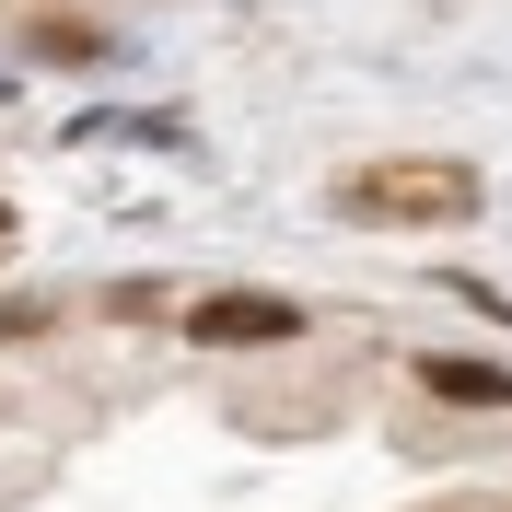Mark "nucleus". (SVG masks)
Here are the masks:
<instances>
[{
    "label": "nucleus",
    "mask_w": 512,
    "mask_h": 512,
    "mask_svg": "<svg viewBox=\"0 0 512 512\" xmlns=\"http://www.w3.org/2000/svg\"><path fill=\"white\" fill-rule=\"evenodd\" d=\"M198 350H280V338H303V303H280V291H210L187 315Z\"/></svg>",
    "instance_id": "obj_2"
},
{
    "label": "nucleus",
    "mask_w": 512,
    "mask_h": 512,
    "mask_svg": "<svg viewBox=\"0 0 512 512\" xmlns=\"http://www.w3.org/2000/svg\"><path fill=\"white\" fill-rule=\"evenodd\" d=\"M419 384L454 408H512V361H466V350H419Z\"/></svg>",
    "instance_id": "obj_3"
},
{
    "label": "nucleus",
    "mask_w": 512,
    "mask_h": 512,
    "mask_svg": "<svg viewBox=\"0 0 512 512\" xmlns=\"http://www.w3.org/2000/svg\"><path fill=\"white\" fill-rule=\"evenodd\" d=\"M0 233H12V210H0Z\"/></svg>",
    "instance_id": "obj_4"
},
{
    "label": "nucleus",
    "mask_w": 512,
    "mask_h": 512,
    "mask_svg": "<svg viewBox=\"0 0 512 512\" xmlns=\"http://www.w3.org/2000/svg\"><path fill=\"white\" fill-rule=\"evenodd\" d=\"M338 222H478V175L466 163H361V175H338Z\"/></svg>",
    "instance_id": "obj_1"
}]
</instances>
